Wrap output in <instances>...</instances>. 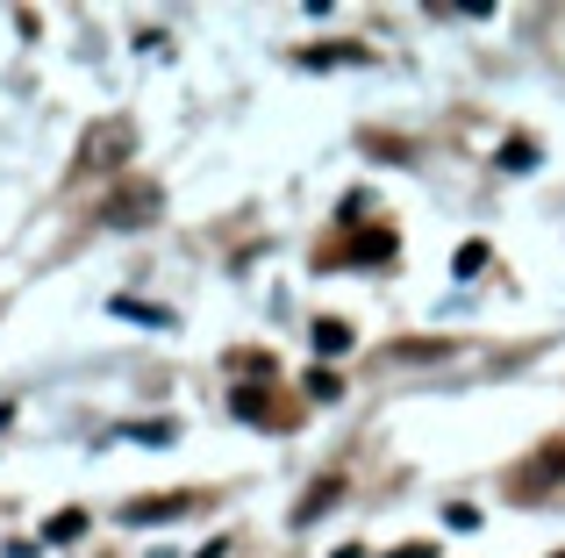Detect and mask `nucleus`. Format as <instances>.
Instances as JSON below:
<instances>
[{
	"label": "nucleus",
	"instance_id": "obj_1",
	"mask_svg": "<svg viewBox=\"0 0 565 558\" xmlns=\"http://www.w3.org/2000/svg\"><path fill=\"white\" fill-rule=\"evenodd\" d=\"M158 186H115L108 194V208H100V223L108 229H143V223H158Z\"/></svg>",
	"mask_w": 565,
	"mask_h": 558
},
{
	"label": "nucleus",
	"instance_id": "obj_2",
	"mask_svg": "<svg viewBox=\"0 0 565 558\" xmlns=\"http://www.w3.org/2000/svg\"><path fill=\"white\" fill-rule=\"evenodd\" d=\"M129 143H137V129H129V122H100V129H86L79 172H108V165H122V158H129Z\"/></svg>",
	"mask_w": 565,
	"mask_h": 558
},
{
	"label": "nucleus",
	"instance_id": "obj_3",
	"mask_svg": "<svg viewBox=\"0 0 565 558\" xmlns=\"http://www.w3.org/2000/svg\"><path fill=\"white\" fill-rule=\"evenodd\" d=\"M193 494H151V502H122V530H151V523H180Z\"/></svg>",
	"mask_w": 565,
	"mask_h": 558
},
{
	"label": "nucleus",
	"instance_id": "obj_4",
	"mask_svg": "<svg viewBox=\"0 0 565 558\" xmlns=\"http://www.w3.org/2000/svg\"><path fill=\"white\" fill-rule=\"evenodd\" d=\"M365 43H308V51H294V65L301 72H337V65H365Z\"/></svg>",
	"mask_w": 565,
	"mask_h": 558
},
{
	"label": "nucleus",
	"instance_id": "obj_5",
	"mask_svg": "<svg viewBox=\"0 0 565 558\" xmlns=\"http://www.w3.org/2000/svg\"><path fill=\"white\" fill-rule=\"evenodd\" d=\"M337 502H344V480H337V473H322L316 487H308V502L294 508V530H301V523H316V516H330Z\"/></svg>",
	"mask_w": 565,
	"mask_h": 558
},
{
	"label": "nucleus",
	"instance_id": "obj_6",
	"mask_svg": "<svg viewBox=\"0 0 565 558\" xmlns=\"http://www.w3.org/2000/svg\"><path fill=\"white\" fill-rule=\"evenodd\" d=\"M351 344H359V336H351V322H344V315H316V351H322V365L344 358Z\"/></svg>",
	"mask_w": 565,
	"mask_h": 558
},
{
	"label": "nucleus",
	"instance_id": "obj_7",
	"mask_svg": "<svg viewBox=\"0 0 565 558\" xmlns=\"http://www.w3.org/2000/svg\"><path fill=\"white\" fill-rule=\"evenodd\" d=\"M230 408H236V416H244V422H279L273 394H265L258 379H250V387H236V394H230Z\"/></svg>",
	"mask_w": 565,
	"mask_h": 558
},
{
	"label": "nucleus",
	"instance_id": "obj_8",
	"mask_svg": "<svg viewBox=\"0 0 565 558\" xmlns=\"http://www.w3.org/2000/svg\"><path fill=\"white\" fill-rule=\"evenodd\" d=\"M386 258H394V229H365L351 244V266H386Z\"/></svg>",
	"mask_w": 565,
	"mask_h": 558
},
{
	"label": "nucleus",
	"instance_id": "obj_9",
	"mask_svg": "<svg viewBox=\"0 0 565 558\" xmlns=\"http://www.w3.org/2000/svg\"><path fill=\"white\" fill-rule=\"evenodd\" d=\"M72 537H86V508H57V516L43 523L36 545H72Z\"/></svg>",
	"mask_w": 565,
	"mask_h": 558
},
{
	"label": "nucleus",
	"instance_id": "obj_10",
	"mask_svg": "<svg viewBox=\"0 0 565 558\" xmlns=\"http://www.w3.org/2000/svg\"><path fill=\"white\" fill-rule=\"evenodd\" d=\"M115 315H129V322H143V330H166V308H151V301H122V293H115Z\"/></svg>",
	"mask_w": 565,
	"mask_h": 558
},
{
	"label": "nucleus",
	"instance_id": "obj_11",
	"mask_svg": "<svg viewBox=\"0 0 565 558\" xmlns=\"http://www.w3.org/2000/svg\"><path fill=\"white\" fill-rule=\"evenodd\" d=\"M301 379H308V401H337V394H344V379H337L330 365H308Z\"/></svg>",
	"mask_w": 565,
	"mask_h": 558
},
{
	"label": "nucleus",
	"instance_id": "obj_12",
	"mask_svg": "<svg viewBox=\"0 0 565 558\" xmlns=\"http://www.w3.org/2000/svg\"><path fill=\"white\" fill-rule=\"evenodd\" d=\"M501 165H509V172H530V165H537V143H530V137H509V143H501Z\"/></svg>",
	"mask_w": 565,
	"mask_h": 558
},
{
	"label": "nucleus",
	"instance_id": "obj_13",
	"mask_svg": "<svg viewBox=\"0 0 565 558\" xmlns=\"http://www.w3.org/2000/svg\"><path fill=\"white\" fill-rule=\"evenodd\" d=\"M122 437H137V444H172V422H122Z\"/></svg>",
	"mask_w": 565,
	"mask_h": 558
},
{
	"label": "nucleus",
	"instance_id": "obj_14",
	"mask_svg": "<svg viewBox=\"0 0 565 558\" xmlns=\"http://www.w3.org/2000/svg\"><path fill=\"white\" fill-rule=\"evenodd\" d=\"M480 266H487V244H458L451 272H458V279H472V272H480Z\"/></svg>",
	"mask_w": 565,
	"mask_h": 558
},
{
	"label": "nucleus",
	"instance_id": "obj_15",
	"mask_svg": "<svg viewBox=\"0 0 565 558\" xmlns=\"http://www.w3.org/2000/svg\"><path fill=\"white\" fill-rule=\"evenodd\" d=\"M444 523H451V530H480V508H472V502H451V508H444Z\"/></svg>",
	"mask_w": 565,
	"mask_h": 558
},
{
	"label": "nucleus",
	"instance_id": "obj_16",
	"mask_svg": "<svg viewBox=\"0 0 565 558\" xmlns=\"http://www.w3.org/2000/svg\"><path fill=\"white\" fill-rule=\"evenodd\" d=\"M386 558H437V545H429V537H415V545H394Z\"/></svg>",
	"mask_w": 565,
	"mask_h": 558
},
{
	"label": "nucleus",
	"instance_id": "obj_17",
	"mask_svg": "<svg viewBox=\"0 0 565 558\" xmlns=\"http://www.w3.org/2000/svg\"><path fill=\"white\" fill-rule=\"evenodd\" d=\"M193 558H230V537H207V545L193 551Z\"/></svg>",
	"mask_w": 565,
	"mask_h": 558
},
{
	"label": "nucleus",
	"instance_id": "obj_18",
	"mask_svg": "<svg viewBox=\"0 0 565 558\" xmlns=\"http://www.w3.org/2000/svg\"><path fill=\"white\" fill-rule=\"evenodd\" d=\"M558 558H565V551H558Z\"/></svg>",
	"mask_w": 565,
	"mask_h": 558
}]
</instances>
